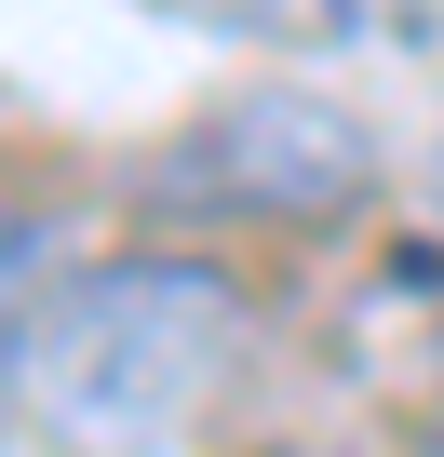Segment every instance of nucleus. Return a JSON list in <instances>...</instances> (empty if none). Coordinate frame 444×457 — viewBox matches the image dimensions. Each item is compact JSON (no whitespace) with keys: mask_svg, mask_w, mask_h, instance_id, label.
<instances>
[{"mask_svg":"<svg viewBox=\"0 0 444 457\" xmlns=\"http://www.w3.org/2000/svg\"><path fill=\"white\" fill-rule=\"evenodd\" d=\"M256 310L230 270L202 256H108V270H68L28 323H14V363H0V390H14L68 457H162L202 390L243 363Z\"/></svg>","mask_w":444,"mask_h":457,"instance_id":"obj_1","label":"nucleus"},{"mask_svg":"<svg viewBox=\"0 0 444 457\" xmlns=\"http://www.w3.org/2000/svg\"><path fill=\"white\" fill-rule=\"evenodd\" d=\"M431 175H444V148H431Z\"/></svg>","mask_w":444,"mask_h":457,"instance_id":"obj_5","label":"nucleus"},{"mask_svg":"<svg viewBox=\"0 0 444 457\" xmlns=\"http://www.w3.org/2000/svg\"><path fill=\"white\" fill-rule=\"evenodd\" d=\"M188 28H243V41H431L444 0H162Z\"/></svg>","mask_w":444,"mask_h":457,"instance_id":"obj_3","label":"nucleus"},{"mask_svg":"<svg viewBox=\"0 0 444 457\" xmlns=\"http://www.w3.org/2000/svg\"><path fill=\"white\" fill-rule=\"evenodd\" d=\"M41 256H54V228H41V215H0V363H14V323L54 296V283H41Z\"/></svg>","mask_w":444,"mask_h":457,"instance_id":"obj_4","label":"nucleus"},{"mask_svg":"<svg viewBox=\"0 0 444 457\" xmlns=\"http://www.w3.org/2000/svg\"><path fill=\"white\" fill-rule=\"evenodd\" d=\"M162 188L175 202H215V215H350L377 188V135L337 108V95H230L202 108L175 148H162Z\"/></svg>","mask_w":444,"mask_h":457,"instance_id":"obj_2","label":"nucleus"}]
</instances>
